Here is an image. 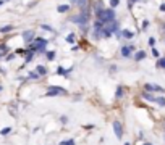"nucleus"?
<instances>
[{
    "label": "nucleus",
    "instance_id": "nucleus-1",
    "mask_svg": "<svg viewBox=\"0 0 165 145\" xmlns=\"http://www.w3.org/2000/svg\"><path fill=\"white\" fill-rule=\"evenodd\" d=\"M97 18L102 24L105 23H110V21H115V11L112 8H107V10H99L97 11Z\"/></svg>",
    "mask_w": 165,
    "mask_h": 145
},
{
    "label": "nucleus",
    "instance_id": "nucleus-2",
    "mask_svg": "<svg viewBox=\"0 0 165 145\" xmlns=\"http://www.w3.org/2000/svg\"><path fill=\"white\" fill-rule=\"evenodd\" d=\"M88 18H89V11L88 10H83L81 14L73 16V18H71V21H73V23H78V24H86V23H88Z\"/></svg>",
    "mask_w": 165,
    "mask_h": 145
},
{
    "label": "nucleus",
    "instance_id": "nucleus-3",
    "mask_svg": "<svg viewBox=\"0 0 165 145\" xmlns=\"http://www.w3.org/2000/svg\"><path fill=\"white\" fill-rule=\"evenodd\" d=\"M65 93H67V90L62 89V87H50L46 95L47 97H57V95H65Z\"/></svg>",
    "mask_w": 165,
    "mask_h": 145
},
{
    "label": "nucleus",
    "instance_id": "nucleus-4",
    "mask_svg": "<svg viewBox=\"0 0 165 145\" xmlns=\"http://www.w3.org/2000/svg\"><path fill=\"white\" fill-rule=\"evenodd\" d=\"M113 132H115L117 139H121V137H123V127H121L120 121H113Z\"/></svg>",
    "mask_w": 165,
    "mask_h": 145
},
{
    "label": "nucleus",
    "instance_id": "nucleus-5",
    "mask_svg": "<svg viewBox=\"0 0 165 145\" xmlns=\"http://www.w3.org/2000/svg\"><path fill=\"white\" fill-rule=\"evenodd\" d=\"M34 44H36V47H34V48H37V50H44L47 40H46V39H42V37H37V39L34 40Z\"/></svg>",
    "mask_w": 165,
    "mask_h": 145
},
{
    "label": "nucleus",
    "instance_id": "nucleus-6",
    "mask_svg": "<svg viewBox=\"0 0 165 145\" xmlns=\"http://www.w3.org/2000/svg\"><path fill=\"white\" fill-rule=\"evenodd\" d=\"M144 87H146V90H154V92H163V89H162V87H159V85H152V84H146Z\"/></svg>",
    "mask_w": 165,
    "mask_h": 145
},
{
    "label": "nucleus",
    "instance_id": "nucleus-7",
    "mask_svg": "<svg viewBox=\"0 0 165 145\" xmlns=\"http://www.w3.org/2000/svg\"><path fill=\"white\" fill-rule=\"evenodd\" d=\"M33 37H34V31H26V32L23 34L24 42H31V40H33Z\"/></svg>",
    "mask_w": 165,
    "mask_h": 145
},
{
    "label": "nucleus",
    "instance_id": "nucleus-8",
    "mask_svg": "<svg viewBox=\"0 0 165 145\" xmlns=\"http://www.w3.org/2000/svg\"><path fill=\"white\" fill-rule=\"evenodd\" d=\"M131 50H133V47H123V48H121V55L128 58L131 55Z\"/></svg>",
    "mask_w": 165,
    "mask_h": 145
},
{
    "label": "nucleus",
    "instance_id": "nucleus-9",
    "mask_svg": "<svg viewBox=\"0 0 165 145\" xmlns=\"http://www.w3.org/2000/svg\"><path fill=\"white\" fill-rule=\"evenodd\" d=\"M144 56H146V52H142V50H141V52H138V53L134 55V60L136 61H141V60H144Z\"/></svg>",
    "mask_w": 165,
    "mask_h": 145
},
{
    "label": "nucleus",
    "instance_id": "nucleus-10",
    "mask_svg": "<svg viewBox=\"0 0 165 145\" xmlns=\"http://www.w3.org/2000/svg\"><path fill=\"white\" fill-rule=\"evenodd\" d=\"M36 71H37V76H44L46 72H47V69L44 66H37V68H36Z\"/></svg>",
    "mask_w": 165,
    "mask_h": 145
},
{
    "label": "nucleus",
    "instance_id": "nucleus-11",
    "mask_svg": "<svg viewBox=\"0 0 165 145\" xmlns=\"http://www.w3.org/2000/svg\"><path fill=\"white\" fill-rule=\"evenodd\" d=\"M142 98H144V100H149V102H154V100H155V97L150 95V93H147V92L142 93Z\"/></svg>",
    "mask_w": 165,
    "mask_h": 145
},
{
    "label": "nucleus",
    "instance_id": "nucleus-12",
    "mask_svg": "<svg viewBox=\"0 0 165 145\" xmlns=\"http://www.w3.org/2000/svg\"><path fill=\"white\" fill-rule=\"evenodd\" d=\"M154 102H155V103H159L160 106H165V98L163 97H155Z\"/></svg>",
    "mask_w": 165,
    "mask_h": 145
},
{
    "label": "nucleus",
    "instance_id": "nucleus-13",
    "mask_svg": "<svg viewBox=\"0 0 165 145\" xmlns=\"http://www.w3.org/2000/svg\"><path fill=\"white\" fill-rule=\"evenodd\" d=\"M10 31H13V27L11 26H3V27H0V32H10Z\"/></svg>",
    "mask_w": 165,
    "mask_h": 145
},
{
    "label": "nucleus",
    "instance_id": "nucleus-14",
    "mask_svg": "<svg viewBox=\"0 0 165 145\" xmlns=\"http://www.w3.org/2000/svg\"><path fill=\"white\" fill-rule=\"evenodd\" d=\"M8 132H11V127H3L2 130H0V135H7Z\"/></svg>",
    "mask_w": 165,
    "mask_h": 145
},
{
    "label": "nucleus",
    "instance_id": "nucleus-15",
    "mask_svg": "<svg viewBox=\"0 0 165 145\" xmlns=\"http://www.w3.org/2000/svg\"><path fill=\"white\" fill-rule=\"evenodd\" d=\"M157 66H159V68H163V69H165V58H160V60L157 61Z\"/></svg>",
    "mask_w": 165,
    "mask_h": 145
},
{
    "label": "nucleus",
    "instance_id": "nucleus-16",
    "mask_svg": "<svg viewBox=\"0 0 165 145\" xmlns=\"http://www.w3.org/2000/svg\"><path fill=\"white\" fill-rule=\"evenodd\" d=\"M68 8H70V6H68V5H60V6H59V8H57V10H59L60 13H63V11H67Z\"/></svg>",
    "mask_w": 165,
    "mask_h": 145
},
{
    "label": "nucleus",
    "instance_id": "nucleus-17",
    "mask_svg": "<svg viewBox=\"0 0 165 145\" xmlns=\"http://www.w3.org/2000/svg\"><path fill=\"white\" fill-rule=\"evenodd\" d=\"M121 34H123V37H126V39H131L133 37V32H130V31H123Z\"/></svg>",
    "mask_w": 165,
    "mask_h": 145
},
{
    "label": "nucleus",
    "instance_id": "nucleus-18",
    "mask_svg": "<svg viewBox=\"0 0 165 145\" xmlns=\"http://www.w3.org/2000/svg\"><path fill=\"white\" fill-rule=\"evenodd\" d=\"M117 98H121V97H123V89H121V87H118V89H117V95H115Z\"/></svg>",
    "mask_w": 165,
    "mask_h": 145
},
{
    "label": "nucleus",
    "instance_id": "nucleus-19",
    "mask_svg": "<svg viewBox=\"0 0 165 145\" xmlns=\"http://www.w3.org/2000/svg\"><path fill=\"white\" fill-rule=\"evenodd\" d=\"M60 145H75V140H63Z\"/></svg>",
    "mask_w": 165,
    "mask_h": 145
},
{
    "label": "nucleus",
    "instance_id": "nucleus-20",
    "mask_svg": "<svg viewBox=\"0 0 165 145\" xmlns=\"http://www.w3.org/2000/svg\"><path fill=\"white\" fill-rule=\"evenodd\" d=\"M120 3V0H110V5H112V8H115V6Z\"/></svg>",
    "mask_w": 165,
    "mask_h": 145
},
{
    "label": "nucleus",
    "instance_id": "nucleus-21",
    "mask_svg": "<svg viewBox=\"0 0 165 145\" xmlns=\"http://www.w3.org/2000/svg\"><path fill=\"white\" fill-rule=\"evenodd\" d=\"M47 58H49V60H54V58H55V52H49V53H47Z\"/></svg>",
    "mask_w": 165,
    "mask_h": 145
},
{
    "label": "nucleus",
    "instance_id": "nucleus-22",
    "mask_svg": "<svg viewBox=\"0 0 165 145\" xmlns=\"http://www.w3.org/2000/svg\"><path fill=\"white\" fill-rule=\"evenodd\" d=\"M149 45H150V47H154V45H155V39H154V37H150V39H149Z\"/></svg>",
    "mask_w": 165,
    "mask_h": 145
},
{
    "label": "nucleus",
    "instance_id": "nucleus-23",
    "mask_svg": "<svg viewBox=\"0 0 165 145\" xmlns=\"http://www.w3.org/2000/svg\"><path fill=\"white\" fill-rule=\"evenodd\" d=\"M65 72H67V71L63 69V68H59V74H65Z\"/></svg>",
    "mask_w": 165,
    "mask_h": 145
},
{
    "label": "nucleus",
    "instance_id": "nucleus-24",
    "mask_svg": "<svg viewBox=\"0 0 165 145\" xmlns=\"http://www.w3.org/2000/svg\"><path fill=\"white\" fill-rule=\"evenodd\" d=\"M67 40H68V42H73V34H71V35H68V37H67Z\"/></svg>",
    "mask_w": 165,
    "mask_h": 145
},
{
    "label": "nucleus",
    "instance_id": "nucleus-25",
    "mask_svg": "<svg viewBox=\"0 0 165 145\" xmlns=\"http://www.w3.org/2000/svg\"><path fill=\"white\" fill-rule=\"evenodd\" d=\"M42 27H44V29H47V31H54V29H52V27H50V26H46V24H44V26H42Z\"/></svg>",
    "mask_w": 165,
    "mask_h": 145
},
{
    "label": "nucleus",
    "instance_id": "nucleus-26",
    "mask_svg": "<svg viewBox=\"0 0 165 145\" xmlns=\"http://www.w3.org/2000/svg\"><path fill=\"white\" fill-rule=\"evenodd\" d=\"M152 53H154V56H159V52H157L155 48H152Z\"/></svg>",
    "mask_w": 165,
    "mask_h": 145
},
{
    "label": "nucleus",
    "instance_id": "nucleus-27",
    "mask_svg": "<svg viewBox=\"0 0 165 145\" xmlns=\"http://www.w3.org/2000/svg\"><path fill=\"white\" fill-rule=\"evenodd\" d=\"M160 10H162V11H165V3H162V5H160Z\"/></svg>",
    "mask_w": 165,
    "mask_h": 145
},
{
    "label": "nucleus",
    "instance_id": "nucleus-28",
    "mask_svg": "<svg viewBox=\"0 0 165 145\" xmlns=\"http://www.w3.org/2000/svg\"><path fill=\"white\" fill-rule=\"evenodd\" d=\"M144 145H152V143H144Z\"/></svg>",
    "mask_w": 165,
    "mask_h": 145
},
{
    "label": "nucleus",
    "instance_id": "nucleus-29",
    "mask_svg": "<svg viewBox=\"0 0 165 145\" xmlns=\"http://www.w3.org/2000/svg\"><path fill=\"white\" fill-rule=\"evenodd\" d=\"M125 145H130V143H125Z\"/></svg>",
    "mask_w": 165,
    "mask_h": 145
},
{
    "label": "nucleus",
    "instance_id": "nucleus-30",
    "mask_svg": "<svg viewBox=\"0 0 165 145\" xmlns=\"http://www.w3.org/2000/svg\"><path fill=\"white\" fill-rule=\"evenodd\" d=\"M0 90H2V87H0Z\"/></svg>",
    "mask_w": 165,
    "mask_h": 145
}]
</instances>
